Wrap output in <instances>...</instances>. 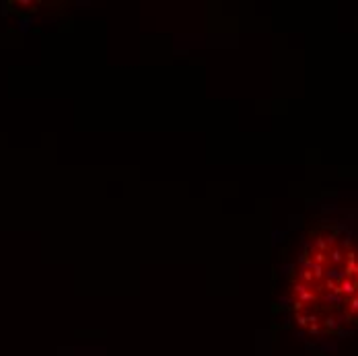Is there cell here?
I'll return each instance as SVG.
<instances>
[{
	"mask_svg": "<svg viewBox=\"0 0 358 356\" xmlns=\"http://www.w3.org/2000/svg\"><path fill=\"white\" fill-rule=\"evenodd\" d=\"M286 309L297 332L315 340L358 330V237L334 223L309 231L286 278Z\"/></svg>",
	"mask_w": 358,
	"mask_h": 356,
	"instance_id": "cell-1",
	"label": "cell"
}]
</instances>
